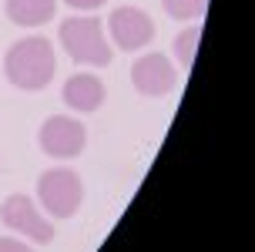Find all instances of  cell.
Returning a JSON list of instances; mask_svg holds the SVG:
<instances>
[{"mask_svg":"<svg viewBox=\"0 0 255 252\" xmlns=\"http://www.w3.org/2000/svg\"><path fill=\"white\" fill-rule=\"evenodd\" d=\"M3 71L7 81L20 91H40L51 84L57 61H54V47L47 37H20L7 50L3 57Z\"/></svg>","mask_w":255,"mask_h":252,"instance_id":"cell-1","label":"cell"},{"mask_svg":"<svg viewBox=\"0 0 255 252\" xmlns=\"http://www.w3.org/2000/svg\"><path fill=\"white\" fill-rule=\"evenodd\" d=\"M61 44L77 64H91V67H104L115 57L98 17H67L61 24Z\"/></svg>","mask_w":255,"mask_h":252,"instance_id":"cell-2","label":"cell"},{"mask_svg":"<svg viewBox=\"0 0 255 252\" xmlns=\"http://www.w3.org/2000/svg\"><path fill=\"white\" fill-rule=\"evenodd\" d=\"M37 199L54 219H71L84 202V182L71 168H47L37 178Z\"/></svg>","mask_w":255,"mask_h":252,"instance_id":"cell-3","label":"cell"},{"mask_svg":"<svg viewBox=\"0 0 255 252\" xmlns=\"http://www.w3.org/2000/svg\"><path fill=\"white\" fill-rule=\"evenodd\" d=\"M37 141L51 158H77L84 151V145H88V131H84V125L77 118L54 114V118H47L40 125Z\"/></svg>","mask_w":255,"mask_h":252,"instance_id":"cell-4","label":"cell"},{"mask_svg":"<svg viewBox=\"0 0 255 252\" xmlns=\"http://www.w3.org/2000/svg\"><path fill=\"white\" fill-rule=\"evenodd\" d=\"M0 222L13 232H20L24 239L47 246L54 242V226H47V219L37 212V205L27 199V195H10V199L0 205Z\"/></svg>","mask_w":255,"mask_h":252,"instance_id":"cell-5","label":"cell"},{"mask_svg":"<svg viewBox=\"0 0 255 252\" xmlns=\"http://www.w3.org/2000/svg\"><path fill=\"white\" fill-rule=\"evenodd\" d=\"M108 34L121 50H141L154 40V20L138 7H118L108 17Z\"/></svg>","mask_w":255,"mask_h":252,"instance_id":"cell-6","label":"cell"},{"mask_svg":"<svg viewBox=\"0 0 255 252\" xmlns=\"http://www.w3.org/2000/svg\"><path fill=\"white\" fill-rule=\"evenodd\" d=\"M175 81H178V71H175V64L168 61L165 54H144L131 67V84L144 98H165V94H171Z\"/></svg>","mask_w":255,"mask_h":252,"instance_id":"cell-7","label":"cell"},{"mask_svg":"<svg viewBox=\"0 0 255 252\" xmlns=\"http://www.w3.org/2000/svg\"><path fill=\"white\" fill-rule=\"evenodd\" d=\"M61 98H64L67 108H74V111H81V114H91V111H98V108L104 104L108 88L101 84V77H98V74L81 71V74H74V77H67V81H64Z\"/></svg>","mask_w":255,"mask_h":252,"instance_id":"cell-8","label":"cell"},{"mask_svg":"<svg viewBox=\"0 0 255 252\" xmlns=\"http://www.w3.org/2000/svg\"><path fill=\"white\" fill-rule=\"evenodd\" d=\"M57 10V0H7V17L20 27L47 24Z\"/></svg>","mask_w":255,"mask_h":252,"instance_id":"cell-9","label":"cell"},{"mask_svg":"<svg viewBox=\"0 0 255 252\" xmlns=\"http://www.w3.org/2000/svg\"><path fill=\"white\" fill-rule=\"evenodd\" d=\"M198 37H202V27L195 24L188 27V30H181L178 37H175V57H178V64L188 71L191 64H195V50H198Z\"/></svg>","mask_w":255,"mask_h":252,"instance_id":"cell-10","label":"cell"},{"mask_svg":"<svg viewBox=\"0 0 255 252\" xmlns=\"http://www.w3.org/2000/svg\"><path fill=\"white\" fill-rule=\"evenodd\" d=\"M161 7L175 20H198L205 13V7H208V0H161Z\"/></svg>","mask_w":255,"mask_h":252,"instance_id":"cell-11","label":"cell"},{"mask_svg":"<svg viewBox=\"0 0 255 252\" xmlns=\"http://www.w3.org/2000/svg\"><path fill=\"white\" fill-rule=\"evenodd\" d=\"M0 252H34V249L20 239H0Z\"/></svg>","mask_w":255,"mask_h":252,"instance_id":"cell-12","label":"cell"},{"mask_svg":"<svg viewBox=\"0 0 255 252\" xmlns=\"http://www.w3.org/2000/svg\"><path fill=\"white\" fill-rule=\"evenodd\" d=\"M67 7H74V10H94V7H101L104 0H64Z\"/></svg>","mask_w":255,"mask_h":252,"instance_id":"cell-13","label":"cell"}]
</instances>
